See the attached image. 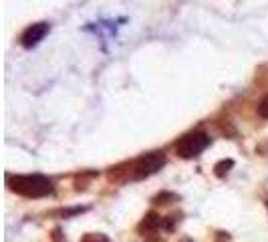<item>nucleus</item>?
<instances>
[{
	"label": "nucleus",
	"mask_w": 268,
	"mask_h": 242,
	"mask_svg": "<svg viewBox=\"0 0 268 242\" xmlns=\"http://www.w3.org/2000/svg\"><path fill=\"white\" fill-rule=\"evenodd\" d=\"M8 184H10V190H14L16 194L27 196V198H42L53 192V182L44 176H38V174L14 176L8 180Z\"/></svg>",
	"instance_id": "obj_1"
},
{
	"label": "nucleus",
	"mask_w": 268,
	"mask_h": 242,
	"mask_svg": "<svg viewBox=\"0 0 268 242\" xmlns=\"http://www.w3.org/2000/svg\"><path fill=\"white\" fill-rule=\"evenodd\" d=\"M165 163V156L163 152H152L148 156H143L139 160H135L129 167V174L133 180H143V178H150L153 176L157 169H161V165Z\"/></svg>",
	"instance_id": "obj_2"
},
{
	"label": "nucleus",
	"mask_w": 268,
	"mask_h": 242,
	"mask_svg": "<svg viewBox=\"0 0 268 242\" xmlns=\"http://www.w3.org/2000/svg\"><path fill=\"white\" fill-rule=\"evenodd\" d=\"M210 145V137L202 131H196V133H188L184 135L178 143H176V152L178 156L182 158H193V156H198L202 154L206 148Z\"/></svg>",
	"instance_id": "obj_3"
},
{
	"label": "nucleus",
	"mask_w": 268,
	"mask_h": 242,
	"mask_svg": "<svg viewBox=\"0 0 268 242\" xmlns=\"http://www.w3.org/2000/svg\"><path fill=\"white\" fill-rule=\"evenodd\" d=\"M46 33H48V24H46V22L33 24V27H29L27 31H24V35H22V44L27 46V48H31V46L38 44V42L46 37Z\"/></svg>",
	"instance_id": "obj_4"
},
{
	"label": "nucleus",
	"mask_w": 268,
	"mask_h": 242,
	"mask_svg": "<svg viewBox=\"0 0 268 242\" xmlns=\"http://www.w3.org/2000/svg\"><path fill=\"white\" fill-rule=\"evenodd\" d=\"M161 222H163V218H161L159 214L150 212L148 216L143 218V222L139 224V228H141V230H155V228H159V226H161Z\"/></svg>",
	"instance_id": "obj_5"
},
{
	"label": "nucleus",
	"mask_w": 268,
	"mask_h": 242,
	"mask_svg": "<svg viewBox=\"0 0 268 242\" xmlns=\"http://www.w3.org/2000/svg\"><path fill=\"white\" fill-rule=\"evenodd\" d=\"M232 167H234V161H232V160H222V161H218V163L214 165V174H216L218 178H224Z\"/></svg>",
	"instance_id": "obj_6"
},
{
	"label": "nucleus",
	"mask_w": 268,
	"mask_h": 242,
	"mask_svg": "<svg viewBox=\"0 0 268 242\" xmlns=\"http://www.w3.org/2000/svg\"><path fill=\"white\" fill-rule=\"evenodd\" d=\"M81 242H109V238H107L105 234H99V232H97V234H87Z\"/></svg>",
	"instance_id": "obj_7"
},
{
	"label": "nucleus",
	"mask_w": 268,
	"mask_h": 242,
	"mask_svg": "<svg viewBox=\"0 0 268 242\" xmlns=\"http://www.w3.org/2000/svg\"><path fill=\"white\" fill-rule=\"evenodd\" d=\"M258 115L264 117V119H268V95L264 97V99L260 101V105H258Z\"/></svg>",
	"instance_id": "obj_8"
},
{
	"label": "nucleus",
	"mask_w": 268,
	"mask_h": 242,
	"mask_svg": "<svg viewBox=\"0 0 268 242\" xmlns=\"http://www.w3.org/2000/svg\"><path fill=\"white\" fill-rule=\"evenodd\" d=\"M167 200H176V196H174V194H167V192H163V194H159V196L153 200L155 204H169Z\"/></svg>",
	"instance_id": "obj_9"
},
{
	"label": "nucleus",
	"mask_w": 268,
	"mask_h": 242,
	"mask_svg": "<svg viewBox=\"0 0 268 242\" xmlns=\"http://www.w3.org/2000/svg\"><path fill=\"white\" fill-rule=\"evenodd\" d=\"M184 242H190V240H184Z\"/></svg>",
	"instance_id": "obj_10"
}]
</instances>
